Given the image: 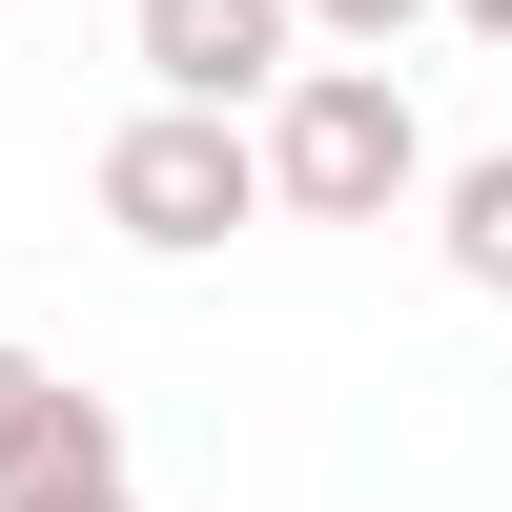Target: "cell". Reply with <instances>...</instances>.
<instances>
[{"label": "cell", "mask_w": 512, "mask_h": 512, "mask_svg": "<svg viewBox=\"0 0 512 512\" xmlns=\"http://www.w3.org/2000/svg\"><path fill=\"white\" fill-rule=\"evenodd\" d=\"M390 205H431L410 62H308L267 103V226H390Z\"/></svg>", "instance_id": "6da1fadb"}, {"label": "cell", "mask_w": 512, "mask_h": 512, "mask_svg": "<svg viewBox=\"0 0 512 512\" xmlns=\"http://www.w3.org/2000/svg\"><path fill=\"white\" fill-rule=\"evenodd\" d=\"M103 226L144 246V267H205L226 226H267V123H226V103H144L103 144Z\"/></svg>", "instance_id": "7a4b0ae2"}, {"label": "cell", "mask_w": 512, "mask_h": 512, "mask_svg": "<svg viewBox=\"0 0 512 512\" xmlns=\"http://www.w3.org/2000/svg\"><path fill=\"white\" fill-rule=\"evenodd\" d=\"M123 41H144V103H226V123H267L308 82V21L287 0H123Z\"/></svg>", "instance_id": "3957f363"}, {"label": "cell", "mask_w": 512, "mask_h": 512, "mask_svg": "<svg viewBox=\"0 0 512 512\" xmlns=\"http://www.w3.org/2000/svg\"><path fill=\"white\" fill-rule=\"evenodd\" d=\"M431 246H451V287H492V308H512V144L431 164Z\"/></svg>", "instance_id": "277c9868"}, {"label": "cell", "mask_w": 512, "mask_h": 512, "mask_svg": "<svg viewBox=\"0 0 512 512\" xmlns=\"http://www.w3.org/2000/svg\"><path fill=\"white\" fill-rule=\"evenodd\" d=\"M62 410H82V390H62V369L21 349V328H0V492H41V451H62Z\"/></svg>", "instance_id": "5b68a950"}, {"label": "cell", "mask_w": 512, "mask_h": 512, "mask_svg": "<svg viewBox=\"0 0 512 512\" xmlns=\"http://www.w3.org/2000/svg\"><path fill=\"white\" fill-rule=\"evenodd\" d=\"M287 21H308L328 62H390V41H410V21H451V0H287Z\"/></svg>", "instance_id": "8992f818"}, {"label": "cell", "mask_w": 512, "mask_h": 512, "mask_svg": "<svg viewBox=\"0 0 512 512\" xmlns=\"http://www.w3.org/2000/svg\"><path fill=\"white\" fill-rule=\"evenodd\" d=\"M0 512H144L123 472H41V492H0Z\"/></svg>", "instance_id": "52a82bcc"}, {"label": "cell", "mask_w": 512, "mask_h": 512, "mask_svg": "<svg viewBox=\"0 0 512 512\" xmlns=\"http://www.w3.org/2000/svg\"><path fill=\"white\" fill-rule=\"evenodd\" d=\"M451 21H472V41H512V0H451Z\"/></svg>", "instance_id": "ba28073f"}]
</instances>
